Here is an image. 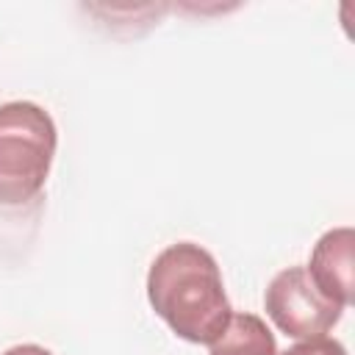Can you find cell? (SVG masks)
Segmentation results:
<instances>
[{
    "mask_svg": "<svg viewBox=\"0 0 355 355\" xmlns=\"http://www.w3.org/2000/svg\"><path fill=\"white\" fill-rule=\"evenodd\" d=\"M3 355H53L47 347H39V344H17L11 349H6Z\"/></svg>",
    "mask_w": 355,
    "mask_h": 355,
    "instance_id": "7",
    "label": "cell"
},
{
    "mask_svg": "<svg viewBox=\"0 0 355 355\" xmlns=\"http://www.w3.org/2000/svg\"><path fill=\"white\" fill-rule=\"evenodd\" d=\"M208 355H277V341L261 316L239 311L208 344Z\"/></svg>",
    "mask_w": 355,
    "mask_h": 355,
    "instance_id": "5",
    "label": "cell"
},
{
    "mask_svg": "<svg viewBox=\"0 0 355 355\" xmlns=\"http://www.w3.org/2000/svg\"><path fill=\"white\" fill-rule=\"evenodd\" d=\"M55 147L50 111L31 100L0 105V205H25L44 189Z\"/></svg>",
    "mask_w": 355,
    "mask_h": 355,
    "instance_id": "2",
    "label": "cell"
},
{
    "mask_svg": "<svg viewBox=\"0 0 355 355\" xmlns=\"http://www.w3.org/2000/svg\"><path fill=\"white\" fill-rule=\"evenodd\" d=\"M352 250H355V230L349 225L333 227L319 236L311 250V261L305 266L313 286L336 302L338 308L352 305Z\"/></svg>",
    "mask_w": 355,
    "mask_h": 355,
    "instance_id": "4",
    "label": "cell"
},
{
    "mask_svg": "<svg viewBox=\"0 0 355 355\" xmlns=\"http://www.w3.org/2000/svg\"><path fill=\"white\" fill-rule=\"evenodd\" d=\"M277 355H347V347L338 338L316 336V338H302V341L291 344L286 352H277Z\"/></svg>",
    "mask_w": 355,
    "mask_h": 355,
    "instance_id": "6",
    "label": "cell"
},
{
    "mask_svg": "<svg viewBox=\"0 0 355 355\" xmlns=\"http://www.w3.org/2000/svg\"><path fill=\"white\" fill-rule=\"evenodd\" d=\"M263 308L275 327L297 341L324 336L341 322L344 313V308L322 297V291L308 277L305 266L280 269L263 291Z\"/></svg>",
    "mask_w": 355,
    "mask_h": 355,
    "instance_id": "3",
    "label": "cell"
},
{
    "mask_svg": "<svg viewBox=\"0 0 355 355\" xmlns=\"http://www.w3.org/2000/svg\"><path fill=\"white\" fill-rule=\"evenodd\" d=\"M147 300L178 338L205 347L233 313L216 258L194 241L169 244L153 258Z\"/></svg>",
    "mask_w": 355,
    "mask_h": 355,
    "instance_id": "1",
    "label": "cell"
}]
</instances>
